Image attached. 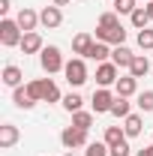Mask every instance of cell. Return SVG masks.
Instances as JSON below:
<instances>
[{"instance_id":"6da1fadb","label":"cell","mask_w":153,"mask_h":156,"mask_svg":"<svg viewBox=\"0 0 153 156\" xmlns=\"http://www.w3.org/2000/svg\"><path fill=\"white\" fill-rule=\"evenodd\" d=\"M21 39H24V30L18 27L15 18H3L0 21V45H3V48H15V45H21Z\"/></svg>"},{"instance_id":"7a4b0ae2","label":"cell","mask_w":153,"mask_h":156,"mask_svg":"<svg viewBox=\"0 0 153 156\" xmlns=\"http://www.w3.org/2000/svg\"><path fill=\"white\" fill-rule=\"evenodd\" d=\"M39 63H42V69L48 72V75H54V72H63V54H60L57 45H45L42 48V54H39Z\"/></svg>"},{"instance_id":"3957f363","label":"cell","mask_w":153,"mask_h":156,"mask_svg":"<svg viewBox=\"0 0 153 156\" xmlns=\"http://www.w3.org/2000/svg\"><path fill=\"white\" fill-rule=\"evenodd\" d=\"M60 144H63L66 150H78V147H87L90 141H87V132H84V129H78V126H66V129L60 132Z\"/></svg>"},{"instance_id":"277c9868","label":"cell","mask_w":153,"mask_h":156,"mask_svg":"<svg viewBox=\"0 0 153 156\" xmlns=\"http://www.w3.org/2000/svg\"><path fill=\"white\" fill-rule=\"evenodd\" d=\"M63 75H66V81H69L72 87H81V84L87 81V66H84V60L72 57L66 66H63Z\"/></svg>"},{"instance_id":"5b68a950","label":"cell","mask_w":153,"mask_h":156,"mask_svg":"<svg viewBox=\"0 0 153 156\" xmlns=\"http://www.w3.org/2000/svg\"><path fill=\"white\" fill-rule=\"evenodd\" d=\"M96 42H108V45H123L126 42V30L120 27H96Z\"/></svg>"},{"instance_id":"8992f818","label":"cell","mask_w":153,"mask_h":156,"mask_svg":"<svg viewBox=\"0 0 153 156\" xmlns=\"http://www.w3.org/2000/svg\"><path fill=\"white\" fill-rule=\"evenodd\" d=\"M39 24L45 27V30H57L60 24H63V12H60V6H45L42 12H39Z\"/></svg>"},{"instance_id":"52a82bcc","label":"cell","mask_w":153,"mask_h":156,"mask_svg":"<svg viewBox=\"0 0 153 156\" xmlns=\"http://www.w3.org/2000/svg\"><path fill=\"white\" fill-rule=\"evenodd\" d=\"M114 99H117V96L108 90V87H99V90H93V99H90V102H93V111H96V114H105V111H111Z\"/></svg>"},{"instance_id":"ba28073f","label":"cell","mask_w":153,"mask_h":156,"mask_svg":"<svg viewBox=\"0 0 153 156\" xmlns=\"http://www.w3.org/2000/svg\"><path fill=\"white\" fill-rule=\"evenodd\" d=\"M96 84H99V87L117 84V66L114 63H99V66H96Z\"/></svg>"},{"instance_id":"9c48e42d","label":"cell","mask_w":153,"mask_h":156,"mask_svg":"<svg viewBox=\"0 0 153 156\" xmlns=\"http://www.w3.org/2000/svg\"><path fill=\"white\" fill-rule=\"evenodd\" d=\"M15 21H18V27L24 30V33H33L36 24H39V12H36V9H30V6H24L18 15H15Z\"/></svg>"},{"instance_id":"30bf717a","label":"cell","mask_w":153,"mask_h":156,"mask_svg":"<svg viewBox=\"0 0 153 156\" xmlns=\"http://www.w3.org/2000/svg\"><path fill=\"white\" fill-rule=\"evenodd\" d=\"M132 60H135V54L126 48V45H114V51H111V63H114L117 69H129Z\"/></svg>"},{"instance_id":"8fae6325","label":"cell","mask_w":153,"mask_h":156,"mask_svg":"<svg viewBox=\"0 0 153 156\" xmlns=\"http://www.w3.org/2000/svg\"><path fill=\"white\" fill-rule=\"evenodd\" d=\"M42 48L45 45H42V36H39L36 30L33 33H24V39H21V51L24 54H42Z\"/></svg>"},{"instance_id":"7c38bea8","label":"cell","mask_w":153,"mask_h":156,"mask_svg":"<svg viewBox=\"0 0 153 156\" xmlns=\"http://www.w3.org/2000/svg\"><path fill=\"white\" fill-rule=\"evenodd\" d=\"M15 144H18V126L3 123V126H0V147L9 150V147H15Z\"/></svg>"},{"instance_id":"4fadbf2b","label":"cell","mask_w":153,"mask_h":156,"mask_svg":"<svg viewBox=\"0 0 153 156\" xmlns=\"http://www.w3.org/2000/svg\"><path fill=\"white\" fill-rule=\"evenodd\" d=\"M93 42H96V39L90 36V33H78V36L72 39V51H75L78 57H87L90 48H93Z\"/></svg>"},{"instance_id":"5bb4252c","label":"cell","mask_w":153,"mask_h":156,"mask_svg":"<svg viewBox=\"0 0 153 156\" xmlns=\"http://www.w3.org/2000/svg\"><path fill=\"white\" fill-rule=\"evenodd\" d=\"M114 90H117V96H132L135 90H138V78L132 75H123V78H117V84H114Z\"/></svg>"},{"instance_id":"9a60e30c","label":"cell","mask_w":153,"mask_h":156,"mask_svg":"<svg viewBox=\"0 0 153 156\" xmlns=\"http://www.w3.org/2000/svg\"><path fill=\"white\" fill-rule=\"evenodd\" d=\"M21 69L18 66H15V63H9V66H3V84H6V87H12V90H15V87H21Z\"/></svg>"},{"instance_id":"2e32d148","label":"cell","mask_w":153,"mask_h":156,"mask_svg":"<svg viewBox=\"0 0 153 156\" xmlns=\"http://www.w3.org/2000/svg\"><path fill=\"white\" fill-rule=\"evenodd\" d=\"M111 51H114V48H111L108 42H93V48H90V54H87V57L96 60V63H105V60L111 57Z\"/></svg>"},{"instance_id":"e0dca14e","label":"cell","mask_w":153,"mask_h":156,"mask_svg":"<svg viewBox=\"0 0 153 156\" xmlns=\"http://www.w3.org/2000/svg\"><path fill=\"white\" fill-rule=\"evenodd\" d=\"M147 72H150V60L144 57V54H135L132 66H129V75H132V78H144Z\"/></svg>"},{"instance_id":"ac0fdd59","label":"cell","mask_w":153,"mask_h":156,"mask_svg":"<svg viewBox=\"0 0 153 156\" xmlns=\"http://www.w3.org/2000/svg\"><path fill=\"white\" fill-rule=\"evenodd\" d=\"M126 141V129L123 126H108L105 129V144L108 147H117V144H123Z\"/></svg>"},{"instance_id":"d6986e66","label":"cell","mask_w":153,"mask_h":156,"mask_svg":"<svg viewBox=\"0 0 153 156\" xmlns=\"http://www.w3.org/2000/svg\"><path fill=\"white\" fill-rule=\"evenodd\" d=\"M42 102H60V90L54 81H48V78H42Z\"/></svg>"},{"instance_id":"ffe728a7","label":"cell","mask_w":153,"mask_h":156,"mask_svg":"<svg viewBox=\"0 0 153 156\" xmlns=\"http://www.w3.org/2000/svg\"><path fill=\"white\" fill-rule=\"evenodd\" d=\"M129 21H132L135 30H144V27L150 24V15H147V9H144V6H135V12L129 15Z\"/></svg>"},{"instance_id":"44dd1931","label":"cell","mask_w":153,"mask_h":156,"mask_svg":"<svg viewBox=\"0 0 153 156\" xmlns=\"http://www.w3.org/2000/svg\"><path fill=\"white\" fill-rule=\"evenodd\" d=\"M123 129H126V138H135V135H141V117L138 114H129L126 120H123Z\"/></svg>"},{"instance_id":"7402d4cb","label":"cell","mask_w":153,"mask_h":156,"mask_svg":"<svg viewBox=\"0 0 153 156\" xmlns=\"http://www.w3.org/2000/svg\"><path fill=\"white\" fill-rule=\"evenodd\" d=\"M12 102L18 105V108H33L36 102H33V96L27 93V87H15V93H12Z\"/></svg>"},{"instance_id":"603a6c76","label":"cell","mask_w":153,"mask_h":156,"mask_svg":"<svg viewBox=\"0 0 153 156\" xmlns=\"http://www.w3.org/2000/svg\"><path fill=\"white\" fill-rule=\"evenodd\" d=\"M108 114H114V117H123V120H126V117L132 114V111H129V99H126V96H117Z\"/></svg>"},{"instance_id":"cb8c5ba5","label":"cell","mask_w":153,"mask_h":156,"mask_svg":"<svg viewBox=\"0 0 153 156\" xmlns=\"http://www.w3.org/2000/svg\"><path fill=\"white\" fill-rule=\"evenodd\" d=\"M84 156H111V147H108L105 141H90V144L84 147Z\"/></svg>"},{"instance_id":"d4e9b609","label":"cell","mask_w":153,"mask_h":156,"mask_svg":"<svg viewBox=\"0 0 153 156\" xmlns=\"http://www.w3.org/2000/svg\"><path fill=\"white\" fill-rule=\"evenodd\" d=\"M72 126H78V129L87 132V129L93 126V114H90V111H75V114H72Z\"/></svg>"},{"instance_id":"484cf974","label":"cell","mask_w":153,"mask_h":156,"mask_svg":"<svg viewBox=\"0 0 153 156\" xmlns=\"http://www.w3.org/2000/svg\"><path fill=\"white\" fill-rule=\"evenodd\" d=\"M81 105H84V99L78 96V93H69V96H63V108H66L69 114H75V111H81Z\"/></svg>"},{"instance_id":"4316f807","label":"cell","mask_w":153,"mask_h":156,"mask_svg":"<svg viewBox=\"0 0 153 156\" xmlns=\"http://www.w3.org/2000/svg\"><path fill=\"white\" fill-rule=\"evenodd\" d=\"M138 48H141V51H153V30L150 27L138 30Z\"/></svg>"},{"instance_id":"83f0119b","label":"cell","mask_w":153,"mask_h":156,"mask_svg":"<svg viewBox=\"0 0 153 156\" xmlns=\"http://www.w3.org/2000/svg\"><path fill=\"white\" fill-rule=\"evenodd\" d=\"M117 15H132L135 12V0H111Z\"/></svg>"},{"instance_id":"f1b7e54d","label":"cell","mask_w":153,"mask_h":156,"mask_svg":"<svg viewBox=\"0 0 153 156\" xmlns=\"http://www.w3.org/2000/svg\"><path fill=\"white\" fill-rule=\"evenodd\" d=\"M99 27H120V15L117 12H102L99 15Z\"/></svg>"},{"instance_id":"f546056e","label":"cell","mask_w":153,"mask_h":156,"mask_svg":"<svg viewBox=\"0 0 153 156\" xmlns=\"http://www.w3.org/2000/svg\"><path fill=\"white\" fill-rule=\"evenodd\" d=\"M138 108H141V111H153V90L138 93Z\"/></svg>"},{"instance_id":"4dcf8cb0","label":"cell","mask_w":153,"mask_h":156,"mask_svg":"<svg viewBox=\"0 0 153 156\" xmlns=\"http://www.w3.org/2000/svg\"><path fill=\"white\" fill-rule=\"evenodd\" d=\"M27 93L33 96V102H42V81H30L27 84Z\"/></svg>"},{"instance_id":"1f68e13d","label":"cell","mask_w":153,"mask_h":156,"mask_svg":"<svg viewBox=\"0 0 153 156\" xmlns=\"http://www.w3.org/2000/svg\"><path fill=\"white\" fill-rule=\"evenodd\" d=\"M129 153H132V147H129L126 141H123V144H117V147H111V156H129Z\"/></svg>"},{"instance_id":"d6a6232c","label":"cell","mask_w":153,"mask_h":156,"mask_svg":"<svg viewBox=\"0 0 153 156\" xmlns=\"http://www.w3.org/2000/svg\"><path fill=\"white\" fill-rule=\"evenodd\" d=\"M9 9H12V3H9V0H0V15H6Z\"/></svg>"},{"instance_id":"836d02e7","label":"cell","mask_w":153,"mask_h":156,"mask_svg":"<svg viewBox=\"0 0 153 156\" xmlns=\"http://www.w3.org/2000/svg\"><path fill=\"white\" fill-rule=\"evenodd\" d=\"M135 156H153V144H150V147H141V150H138Z\"/></svg>"},{"instance_id":"e575fe53","label":"cell","mask_w":153,"mask_h":156,"mask_svg":"<svg viewBox=\"0 0 153 156\" xmlns=\"http://www.w3.org/2000/svg\"><path fill=\"white\" fill-rule=\"evenodd\" d=\"M144 9H147V15H150V21H153V0H147V6H144Z\"/></svg>"},{"instance_id":"d590c367","label":"cell","mask_w":153,"mask_h":156,"mask_svg":"<svg viewBox=\"0 0 153 156\" xmlns=\"http://www.w3.org/2000/svg\"><path fill=\"white\" fill-rule=\"evenodd\" d=\"M51 3H54V6H69L72 0H51Z\"/></svg>"}]
</instances>
